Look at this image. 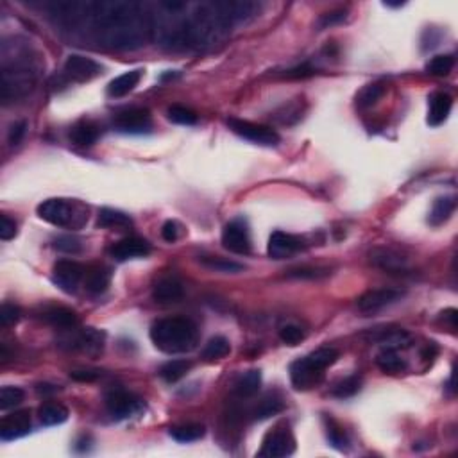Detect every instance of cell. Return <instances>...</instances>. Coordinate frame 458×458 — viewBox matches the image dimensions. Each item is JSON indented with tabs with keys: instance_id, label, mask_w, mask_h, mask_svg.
<instances>
[{
	"instance_id": "b9f144b4",
	"label": "cell",
	"mask_w": 458,
	"mask_h": 458,
	"mask_svg": "<svg viewBox=\"0 0 458 458\" xmlns=\"http://www.w3.org/2000/svg\"><path fill=\"white\" fill-rule=\"evenodd\" d=\"M279 339L288 345H297L304 339V332L299 326H295V324H285L279 330Z\"/></svg>"
},
{
	"instance_id": "277c9868",
	"label": "cell",
	"mask_w": 458,
	"mask_h": 458,
	"mask_svg": "<svg viewBox=\"0 0 458 458\" xmlns=\"http://www.w3.org/2000/svg\"><path fill=\"white\" fill-rule=\"evenodd\" d=\"M339 360V351L333 347H321L295 360L290 365V381L294 389L310 390L319 387L324 380V371Z\"/></svg>"
},
{
	"instance_id": "74e56055",
	"label": "cell",
	"mask_w": 458,
	"mask_h": 458,
	"mask_svg": "<svg viewBox=\"0 0 458 458\" xmlns=\"http://www.w3.org/2000/svg\"><path fill=\"white\" fill-rule=\"evenodd\" d=\"M167 117L170 122L174 124H179V126H194V124H197V115H195V111H192L190 108H185V106H170L167 111Z\"/></svg>"
},
{
	"instance_id": "52a82bcc",
	"label": "cell",
	"mask_w": 458,
	"mask_h": 458,
	"mask_svg": "<svg viewBox=\"0 0 458 458\" xmlns=\"http://www.w3.org/2000/svg\"><path fill=\"white\" fill-rule=\"evenodd\" d=\"M104 342H106V333L97 330V328H82L78 330V326L72 328V330H67L63 332V335L59 336L58 345L63 347V350L69 351H81V353L95 354L102 353L104 350Z\"/></svg>"
},
{
	"instance_id": "7bdbcfd3",
	"label": "cell",
	"mask_w": 458,
	"mask_h": 458,
	"mask_svg": "<svg viewBox=\"0 0 458 458\" xmlns=\"http://www.w3.org/2000/svg\"><path fill=\"white\" fill-rule=\"evenodd\" d=\"M20 308L16 304L11 303H4L2 304V308H0V324L2 328H10L13 324H16L20 319Z\"/></svg>"
},
{
	"instance_id": "ee69618b",
	"label": "cell",
	"mask_w": 458,
	"mask_h": 458,
	"mask_svg": "<svg viewBox=\"0 0 458 458\" xmlns=\"http://www.w3.org/2000/svg\"><path fill=\"white\" fill-rule=\"evenodd\" d=\"M330 274L328 268H317V267H301L292 268L288 273V277H295V279H319Z\"/></svg>"
},
{
	"instance_id": "816d5d0a",
	"label": "cell",
	"mask_w": 458,
	"mask_h": 458,
	"mask_svg": "<svg viewBox=\"0 0 458 458\" xmlns=\"http://www.w3.org/2000/svg\"><path fill=\"white\" fill-rule=\"evenodd\" d=\"M315 73V70L310 67V65H299V67H295V69H290L286 70V78H294V79H304V78H310V76H313Z\"/></svg>"
},
{
	"instance_id": "ac0fdd59",
	"label": "cell",
	"mask_w": 458,
	"mask_h": 458,
	"mask_svg": "<svg viewBox=\"0 0 458 458\" xmlns=\"http://www.w3.org/2000/svg\"><path fill=\"white\" fill-rule=\"evenodd\" d=\"M301 249H303V240L299 236L290 235V233L274 231L268 238L267 253L274 260L290 258L295 253H299Z\"/></svg>"
},
{
	"instance_id": "d6986e66",
	"label": "cell",
	"mask_w": 458,
	"mask_h": 458,
	"mask_svg": "<svg viewBox=\"0 0 458 458\" xmlns=\"http://www.w3.org/2000/svg\"><path fill=\"white\" fill-rule=\"evenodd\" d=\"M31 431V413L29 410H20L11 415H5L0 422V439L14 440L27 435Z\"/></svg>"
},
{
	"instance_id": "681fc988",
	"label": "cell",
	"mask_w": 458,
	"mask_h": 458,
	"mask_svg": "<svg viewBox=\"0 0 458 458\" xmlns=\"http://www.w3.org/2000/svg\"><path fill=\"white\" fill-rule=\"evenodd\" d=\"M16 235V222L5 214L0 215V238L2 240H11Z\"/></svg>"
},
{
	"instance_id": "484cf974",
	"label": "cell",
	"mask_w": 458,
	"mask_h": 458,
	"mask_svg": "<svg viewBox=\"0 0 458 458\" xmlns=\"http://www.w3.org/2000/svg\"><path fill=\"white\" fill-rule=\"evenodd\" d=\"M111 283V271L106 267H93L84 274V286L87 290L93 295L104 294Z\"/></svg>"
},
{
	"instance_id": "2e32d148",
	"label": "cell",
	"mask_w": 458,
	"mask_h": 458,
	"mask_svg": "<svg viewBox=\"0 0 458 458\" xmlns=\"http://www.w3.org/2000/svg\"><path fill=\"white\" fill-rule=\"evenodd\" d=\"M401 297H403V292L394 290V288H376V290H369L360 295L356 306L362 313H376L394 304L396 301H400Z\"/></svg>"
},
{
	"instance_id": "7dc6e473",
	"label": "cell",
	"mask_w": 458,
	"mask_h": 458,
	"mask_svg": "<svg viewBox=\"0 0 458 458\" xmlns=\"http://www.w3.org/2000/svg\"><path fill=\"white\" fill-rule=\"evenodd\" d=\"M345 19H347V13H345V10L330 11V13L322 14L321 20H319V27L321 29L332 27V25H336V23L344 22Z\"/></svg>"
},
{
	"instance_id": "5b68a950",
	"label": "cell",
	"mask_w": 458,
	"mask_h": 458,
	"mask_svg": "<svg viewBox=\"0 0 458 458\" xmlns=\"http://www.w3.org/2000/svg\"><path fill=\"white\" fill-rule=\"evenodd\" d=\"M36 84V69L25 59H16L11 65H4L2 70V100L22 99Z\"/></svg>"
},
{
	"instance_id": "e0dca14e",
	"label": "cell",
	"mask_w": 458,
	"mask_h": 458,
	"mask_svg": "<svg viewBox=\"0 0 458 458\" xmlns=\"http://www.w3.org/2000/svg\"><path fill=\"white\" fill-rule=\"evenodd\" d=\"M109 254H111L117 262L146 258V256L150 254V244L146 238H140V236H126V238H122L120 242L113 244V247L109 249Z\"/></svg>"
},
{
	"instance_id": "d4e9b609",
	"label": "cell",
	"mask_w": 458,
	"mask_h": 458,
	"mask_svg": "<svg viewBox=\"0 0 458 458\" xmlns=\"http://www.w3.org/2000/svg\"><path fill=\"white\" fill-rule=\"evenodd\" d=\"M455 208H457V199H455V195L439 197V199L433 203V206H431L428 222H430L431 226H440V224H444L446 220H449L451 215L455 214Z\"/></svg>"
},
{
	"instance_id": "30bf717a",
	"label": "cell",
	"mask_w": 458,
	"mask_h": 458,
	"mask_svg": "<svg viewBox=\"0 0 458 458\" xmlns=\"http://www.w3.org/2000/svg\"><path fill=\"white\" fill-rule=\"evenodd\" d=\"M84 267L72 260H59L52 268V282L67 294H73L84 277Z\"/></svg>"
},
{
	"instance_id": "7402d4cb",
	"label": "cell",
	"mask_w": 458,
	"mask_h": 458,
	"mask_svg": "<svg viewBox=\"0 0 458 458\" xmlns=\"http://www.w3.org/2000/svg\"><path fill=\"white\" fill-rule=\"evenodd\" d=\"M451 108H453V99L444 93V91H439V93H433L430 97V109H428V124L433 127L440 126V124L446 122V118L451 113Z\"/></svg>"
},
{
	"instance_id": "ba28073f",
	"label": "cell",
	"mask_w": 458,
	"mask_h": 458,
	"mask_svg": "<svg viewBox=\"0 0 458 458\" xmlns=\"http://www.w3.org/2000/svg\"><path fill=\"white\" fill-rule=\"evenodd\" d=\"M227 126H229V129H231L235 135L242 137L244 140L253 141V144H258V146L273 147L279 144V135H277L274 129H271V127L267 126H262V124L240 120V118H229Z\"/></svg>"
},
{
	"instance_id": "7c38bea8",
	"label": "cell",
	"mask_w": 458,
	"mask_h": 458,
	"mask_svg": "<svg viewBox=\"0 0 458 458\" xmlns=\"http://www.w3.org/2000/svg\"><path fill=\"white\" fill-rule=\"evenodd\" d=\"M295 451V439L288 428H276L264 439V446L260 449V457H288Z\"/></svg>"
},
{
	"instance_id": "7a4b0ae2",
	"label": "cell",
	"mask_w": 458,
	"mask_h": 458,
	"mask_svg": "<svg viewBox=\"0 0 458 458\" xmlns=\"http://www.w3.org/2000/svg\"><path fill=\"white\" fill-rule=\"evenodd\" d=\"M231 22L227 19L222 2L195 5L190 14H186L188 29V47L205 49L215 45L231 31Z\"/></svg>"
},
{
	"instance_id": "9a60e30c",
	"label": "cell",
	"mask_w": 458,
	"mask_h": 458,
	"mask_svg": "<svg viewBox=\"0 0 458 458\" xmlns=\"http://www.w3.org/2000/svg\"><path fill=\"white\" fill-rule=\"evenodd\" d=\"M102 73V67L87 56L72 54L65 61V78L76 82H87Z\"/></svg>"
},
{
	"instance_id": "3957f363",
	"label": "cell",
	"mask_w": 458,
	"mask_h": 458,
	"mask_svg": "<svg viewBox=\"0 0 458 458\" xmlns=\"http://www.w3.org/2000/svg\"><path fill=\"white\" fill-rule=\"evenodd\" d=\"M150 341L163 353L181 354L188 353L197 345L199 332L190 319H159L150 328Z\"/></svg>"
},
{
	"instance_id": "8992f818",
	"label": "cell",
	"mask_w": 458,
	"mask_h": 458,
	"mask_svg": "<svg viewBox=\"0 0 458 458\" xmlns=\"http://www.w3.org/2000/svg\"><path fill=\"white\" fill-rule=\"evenodd\" d=\"M38 215L58 227H81L88 220L87 209L69 199H47L38 206Z\"/></svg>"
},
{
	"instance_id": "d590c367",
	"label": "cell",
	"mask_w": 458,
	"mask_h": 458,
	"mask_svg": "<svg viewBox=\"0 0 458 458\" xmlns=\"http://www.w3.org/2000/svg\"><path fill=\"white\" fill-rule=\"evenodd\" d=\"M201 264L208 267L209 271H215V273L236 274L244 271V265L242 264H236L233 260L220 258V256H205V258H201Z\"/></svg>"
},
{
	"instance_id": "5bb4252c",
	"label": "cell",
	"mask_w": 458,
	"mask_h": 458,
	"mask_svg": "<svg viewBox=\"0 0 458 458\" xmlns=\"http://www.w3.org/2000/svg\"><path fill=\"white\" fill-rule=\"evenodd\" d=\"M222 245L229 253L249 254L251 253V236L247 222L242 218H235L226 224L222 231Z\"/></svg>"
},
{
	"instance_id": "ffe728a7",
	"label": "cell",
	"mask_w": 458,
	"mask_h": 458,
	"mask_svg": "<svg viewBox=\"0 0 458 458\" xmlns=\"http://www.w3.org/2000/svg\"><path fill=\"white\" fill-rule=\"evenodd\" d=\"M183 294H185V286H183L181 279L176 276L159 277L152 286V297H154L156 303H177V301L183 299Z\"/></svg>"
},
{
	"instance_id": "8fae6325",
	"label": "cell",
	"mask_w": 458,
	"mask_h": 458,
	"mask_svg": "<svg viewBox=\"0 0 458 458\" xmlns=\"http://www.w3.org/2000/svg\"><path fill=\"white\" fill-rule=\"evenodd\" d=\"M152 127V120L147 109L129 108L115 115V129L126 135H144Z\"/></svg>"
},
{
	"instance_id": "836d02e7",
	"label": "cell",
	"mask_w": 458,
	"mask_h": 458,
	"mask_svg": "<svg viewBox=\"0 0 458 458\" xmlns=\"http://www.w3.org/2000/svg\"><path fill=\"white\" fill-rule=\"evenodd\" d=\"M283 409H285V404L279 398L276 396H267L265 400H262L258 403V407L253 410V417L256 421H265V419H271L277 413H282Z\"/></svg>"
},
{
	"instance_id": "8d00e7d4",
	"label": "cell",
	"mask_w": 458,
	"mask_h": 458,
	"mask_svg": "<svg viewBox=\"0 0 458 458\" xmlns=\"http://www.w3.org/2000/svg\"><path fill=\"white\" fill-rule=\"evenodd\" d=\"M455 67V58L451 54H440L435 56V58L431 59L430 63L426 65V70L431 73V76H437V78H444V76H449L451 70Z\"/></svg>"
},
{
	"instance_id": "c3c4849f",
	"label": "cell",
	"mask_w": 458,
	"mask_h": 458,
	"mask_svg": "<svg viewBox=\"0 0 458 458\" xmlns=\"http://www.w3.org/2000/svg\"><path fill=\"white\" fill-rule=\"evenodd\" d=\"M25 131H27V124L23 122V120L11 124L10 131H8V141H10V146H19L20 141L23 140V137H25Z\"/></svg>"
},
{
	"instance_id": "d6a6232c",
	"label": "cell",
	"mask_w": 458,
	"mask_h": 458,
	"mask_svg": "<svg viewBox=\"0 0 458 458\" xmlns=\"http://www.w3.org/2000/svg\"><path fill=\"white\" fill-rule=\"evenodd\" d=\"M192 369V362L188 360H170V362L163 363L159 369V376L163 378L167 383H176L181 378L186 376V372Z\"/></svg>"
},
{
	"instance_id": "bcb514c9",
	"label": "cell",
	"mask_w": 458,
	"mask_h": 458,
	"mask_svg": "<svg viewBox=\"0 0 458 458\" xmlns=\"http://www.w3.org/2000/svg\"><path fill=\"white\" fill-rule=\"evenodd\" d=\"M183 233L181 224L176 222V220H167L161 227V236H163V240L168 242V244H174L176 240H179V236Z\"/></svg>"
},
{
	"instance_id": "9c48e42d",
	"label": "cell",
	"mask_w": 458,
	"mask_h": 458,
	"mask_svg": "<svg viewBox=\"0 0 458 458\" xmlns=\"http://www.w3.org/2000/svg\"><path fill=\"white\" fill-rule=\"evenodd\" d=\"M106 409H108L109 415L115 419V421H124V419L131 417L137 412H140L144 403L138 396L127 392L126 389H111L106 394Z\"/></svg>"
},
{
	"instance_id": "f35d334b",
	"label": "cell",
	"mask_w": 458,
	"mask_h": 458,
	"mask_svg": "<svg viewBox=\"0 0 458 458\" xmlns=\"http://www.w3.org/2000/svg\"><path fill=\"white\" fill-rule=\"evenodd\" d=\"M25 394L20 387H2L0 390V410H11L19 407L23 401Z\"/></svg>"
},
{
	"instance_id": "cb8c5ba5",
	"label": "cell",
	"mask_w": 458,
	"mask_h": 458,
	"mask_svg": "<svg viewBox=\"0 0 458 458\" xmlns=\"http://www.w3.org/2000/svg\"><path fill=\"white\" fill-rule=\"evenodd\" d=\"M141 79V70H131V72H126L122 76L115 78L113 81L109 82L108 87V95L109 97H124L127 95L129 91H133L138 87V82Z\"/></svg>"
},
{
	"instance_id": "4dcf8cb0",
	"label": "cell",
	"mask_w": 458,
	"mask_h": 458,
	"mask_svg": "<svg viewBox=\"0 0 458 458\" xmlns=\"http://www.w3.org/2000/svg\"><path fill=\"white\" fill-rule=\"evenodd\" d=\"M206 435V428L203 424H197V422H190V424H181V426H176L170 430V437L181 444H188V442H195V440H201Z\"/></svg>"
},
{
	"instance_id": "603a6c76",
	"label": "cell",
	"mask_w": 458,
	"mask_h": 458,
	"mask_svg": "<svg viewBox=\"0 0 458 458\" xmlns=\"http://www.w3.org/2000/svg\"><path fill=\"white\" fill-rule=\"evenodd\" d=\"M99 138V127L91 120H81L70 129V141L79 147L93 146Z\"/></svg>"
},
{
	"instance_id": "f546056e",
	"label": "cell",
	"mask_w": 458,
	"mask_h": 458,
	"mask_svg": "<svg viewBox=\"0 0 458 458\" xmlns=\"http://www.w3.org/2000/svg\"><path fill=\"white\" fill-rule=\"evenodd\" d=\"M385 82H371V84H367V87L363 88L358 95H356V106H358L360 109L372 108L374 104H378V100H380L381 97L385 95Z\"/></svg>"
},
{
	"instance_id": "ab89813d",
	"label": "cell",
	"mask_w": 458,
	"mask_h": 458,
	"mask_svg": "<svg viewBox=\"0 0 458 458\" xmlns=\"http://www.w3.org/2000/svg\"><path fill=\"white\" fill-rule=\"evenodd\" d=\"M52 247L59 253L78 254L82 249V240L76 235H61L52 240Z\"/></svg>"
},
{
	"instance_id": "44dd1931",
	"label": "cell",
	"mask_w": 458,
	"mask_h": 458,
	"mask_svg": "<svg viewBox=\"0 0 458 458\" xmlns=\"http://www.w3.org/2000/svg\"><path fill=\"white\" fill-rule=\"evenodd\" d=\"M41 319H43L47 324H50V326L61 330V332L72 330V328H76L79 324L78 313L70 308H65V306H49V308H43Z\"/></svg>"
},
{
	"instance_id": "83f0119b",
	"label": "cell",
	"mask_w": 458,
	"mask_h": 458,
	"mask_svg": "<svg viewBox=\"0 0 458 458\" xmlns=\"http://www.w3.org/2000/svg\"><path fill=\"white\" fill-rule=\"evenodd\" d=\"M260 387H262V372L258 369H253L238 378L235 383V392L240 398H253L254 394H258Z\"/></svg>"
},
{
	"instance_id": "f1b7e54d",
	"label": "cell",
	"mask_w": 458,
	"mask_h": 458,
	"mask_svg": "<svg viewBox=\"0 0 458 458\" xmlns=\"http://www.w3.org/2000/svg\"><path fill=\"white\" fill-rule=\"evenodd\" d=\"M38 415H40L41 424L58 426V424H63L69 419V409L61 403H45L38 410Z\"/></svg>"
},
{
	"instance_id": "1f68e13d",
	"label": "cell",
	"mask_w": 458,
	"mask_h": 458,
	"mask_svg": "<svg viewBox=\"0 0 458 458\" xmlns=\"http://www.w3.org/2000/svg\"><path fill=\"white\" fill-rule=\"evenodd\" d=\"M99 224L100 227H109V229H120V227L133 226V218L124 211L111 208H102L99 211Z\"/></svg>"
},
{
	"instance_id": "6da1fadb",
	"label": "cell",
	"mask_w": 458,
	"mask_h": 458,
	"mask_svg": "<svg viewBox=\"0 0 458 458\" xmlns=\"http://www.w3.org/2000/svg\"><path fill=\"white\" fill-rule=\"evenodd\" d=\"M97 40L108 49L137 50L152 34V16L138 2L104 0L91 10Z\"/></svg>"
},
{
	"instance_id": "4316f807",
	"label": "cell",
	"mask_w": 458,
	"mask_h": 458,
	"mask_svg": "<svg viewBox=\"0 0 458 458\" xmlns=\"http://www.w3.org/2000/svg\"><path fill=\"white\" fill-rule=\"evenodd\" d=\"M378 367L385 374H400L407 369V362L400 356L398 350H392V347H385L376 356Z\"/></svg>"
},
{
	"instance_id": "f6af8a7d",
	"label": "cell",
	"mask_w": 458,
	"mask_h": 458,
	"mask_svg": "<svg viewBox=\"0 0 458 458\" xmlns=\"http://www.w3.org/2000/svg\"><path fill=\"white\" fill-rule=\"evenodd\" d=\"M328 440H330V444L335 449H339V451H344V449L347 448L345 433L342 431V428H339L336 424H332V426L328 428Z\"/></svg>"
},
{
	"instance_id": "e575fe53",
	"label": "cell",
	"mask_w": 458,
	"mask_h": 458,
	"mask_svg": "<svg viewBox=\"0 0 458 458\" xmlns=\"http://www.w3.org/2000/svg\"><path fill=\"white\" fill-rule=\"evenodd\" d=\"M231 353V344L227 341L226 336H214V339H209L208 344L205 345V350H203V358L205 360H220L224 356Z\"/></svg>"
},
{
	"instance_id": "f5cc1de1",
	"label": "cell",
	"mask_w": 458,
	"mask_h": 458,
	"mask_svg": "<svg viewBox=\"0 0 458 458\" xmlns=\"http://www.w3.org/2000/svg\"><path fill=\"white\" fill-rule=\"evenodd\" d=\"M442 319H446V321H449V324H451V328H457V310H446L444 313H442Z\"/></svg>"
},
{
	"instance_id": "f907efd6",
	"label": "cell",
	"mask_w": 458,
	"mask_h": 458,
	"mask_svg": "<svg viewBox=\"0 0 458 458\" xmlns=\"http://www.w3.org/2000/svg\"><path fill=\"white\" fill-rule=\"evenodd\" d=\"M102 376V372L100 371H95V369H78V371H72L70 372V378L76 381H87V383H90V381H95L97 378Z\"/></svg>"
},
{
	"instance_id": "db71d44e",
	"label": "cell",
	"mask_w": 458,
	"mask_h": 458,
	"mask_svg": "<svg viewBox=\"0 0 458 458\" xmlns=\"http://www.w3.org/2000/svg\"><path fill=\"white\" fill-rule=\"evenodd\" d=\"M38 389V392H40V394H52V392H56V387H52V385H38L36 387Z\"/></svg>"
},
{
	"instance_id": "60d3db41",
	"label": "cell",
	"mask_w": 458,
	"mask_h": 458,
	"mask_svg": "<svg viewBox=\"0 0 458 458\" xmlns=\"http://www.w3.org/2000/svg\"><path fill=\"white\" fill-rule=\"evenodd\" d=\"M360 387H362V380H360L358 376H350L345 378V380L339 381L335 387H333V396H336V398H341V400H345V398H353L356 392L360 390Z\"/></svg>"
},
{
	"instance_id": "4fadbf2b",
	"label": "cell",
	"mask_w": 458,
	"mask_h": 458,
	"mask_svg": "<svg viewBox=\"0 0 458 458\" xmlns=\"http://www.w3.org/2000/svg\"><path fill=\"white\" fill-rule=\"evenodd\" d=\"M371 264L389 274H407L410 271V262L403 253L390 247H376L371 251Z\"/></svg>"
}]
</instances>
